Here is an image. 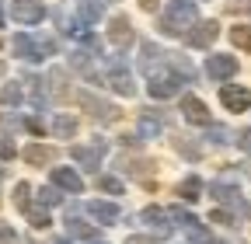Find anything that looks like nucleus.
Returning <instances> with one entry per match:
<instances>
[{
    "label": "nucleus",
    "mask_w": 251,
    "mask_h": 244,
    "mask_svg": "<svg viewBox=\"0 0 251 244\" xmlns=\"http://www.w3.org/2000/svg\"><path fill=\"white\" fill-rule=\"evenodd\" d=\"M196 18V4L192 0H171V7H168V18H164V32H185V21H192Z\"/></svg>",
    "instance_id": "obj_1"
},
{
    "label": "nucleus",
    "mask_w": 251,
    "mask_h": 244,
    "mask_svg": "<svg viewBox=\"0 0 251 244\" xmlns=\"http://www.w3.org/2000/svg\"><path fill=\"white\" fill-rule=\"evenodd\" d=\"M11 14H14V21H21V24H39V21L46 18V7L39 4V0H14Z\"/></svg>",
    "instance_id": "obj_2"
},
{
    "label": "nucleus",
    "mask_w": 251,
    "mask_h": 244,
    "mask_svg": "<svg viewBox=\"0 0 251 244\" xmlns=\"http://www.w3.org/2000/svg\"><path fill=\"white\" fill-rule=\"evenodd\" d=\"M14 52L25 56V59H42V52H52V46H46V42L39 46V42H31L28 35H18L14 39Z\"/></svg>",
    "instance_id": "obj_3"
},
{
    "label": "nucleus",
    "mask_w": 251,
    "mask_h": 244,
    "mask_svg": "<svg viewBox=\"0 0 251 244\" xmlns=\"http://www.w3.org/2000/svg\"><path fill=\"white\" fill-rule=\"evenodd\" d=\"M220 98H224V105H227L230 112H244L248 101H251L244 87H224V95H220Z\"/></svg>",
    "instance_id": "obj_4"
},
{
    "label": "nucleus",
    "mask_w": 251,
    "mask_h": 244,
    "mask_svg": "<svg viewBox=\"0 0 251 244\" xmlns=\"http://www.w3.org/2000/svg\"><path fill=\"white\" fill-rule=\"evenodd\" d=\"M52 181H56L59 189H67V192H80V189H84V181H80L70 168H56V171H52Z\"/></svg>",
    "instance_id": "obj_5"
},
{
    "label": "nucleus",
    "mask_w": 251,
    "mask_h": 244,
    "mask_svg": "<svg viewBox=\"0 0 251 244\" xmlns=\"http://www.w3.org/2000/svg\"><path fill=\"white\" fill-rule=\"evenodd\" d=\"M87 213H91L98 223H115V220H119V209H115L112 202H87Z\"/></svg>",
    "instance_id": "obj_6"
},
{
    "label": "nucleus",
    "mask_w": 251,
    "mask_h": 244,
    "mask_svg": "<svg viewBox=\"0 0 251 244\" xmlns=\"http://www.w3.org/2000/svg\"><path fill=\"white\" fill-rule=\"evenodd\" d=\"M56 154H52V146H42V143H31L28 150H25V161L28 164H35V168H42V164H49Z\"/></svg>",
    "instance_id": "obj_7"
},
{
    "label": "nucleus",
    "mask_w": 251,
    "mask_h": 244,
    "mask_svg": "<svg viewBox=\"0 0 251 244\" xmlns=\"http://www.w3.org/2000/svg\"><path fill=\"white\" fill-rule=\"evenodd\" d=\"M108 35H112L115 46H129V42H133V32H129V21H126V18H115V21H112Z\"/></svg>",
    "instance_id": "obj_8"
},
{
    "label": "nucleus",
    "mask_w": 251,
    "mask_h": 244,
    "mask_svg": "<svg viewBox=\"0 0 251 244\" xmlns=\"http://www.w3.org/2000/svg\"><path fill=\"white\" fill-rule=\"evenodd\" d=\"M181 108H185V115L192 119V122H202V126L209 122V112H206V105H202V101H196V98H185V101H181Z\"/></svg>",
    "instance_id": "obj_9"
},
{
    "label": "nucleus",
    "mask_w": 251,
    "mask_h": 244,
    "mask_svg": "<svg viewBox=\"0 0 251 244\" xmlns=\"http://www.w3.org/2000/svg\"><path fill=\"white\" fill-rule=\"evenodd\" d=\"M178 84H181L178 77H164V80H153V84H150V95H153V98H168V95H175V91H178Z\"/></svg>",
    "instance_id": "obj_10"
},
{
    "label": "nucleus",
    "mask_w": 251,
    "mask_h": 244,
    "mask_svg": "<svg viewBox=\"0 0 251 244\" xmlns=\"http://www.w3.org/2000/svg\"><path fill=\"white\" fill-rule=\"evenodd\" d=\"M202 32H196V35H188V42L192 46H209L213 39H216V24H199Z\"/></svg>",
    "instance_id": "obj_11"
},
{
    "label": "nucleus",
    "mask_w": 251,
    "mask_h": 244,
    "mask_svg": "<svg viewBox=\"0 0 251 244\" xmlns=\"http://www.w3.org/2000/svg\"><path fill=\"white\" fill-rule=\"evenodd\" d=\"M234 70H237L234 59H209V73H216V77H227V73H234Z\"/></svg>",
    "instance_id": "obj_12"
},
{
    "label": "nucleus",
    "mask_w": 251,
    "mask_h": 244,
    "mask_svg": "<svg viewBox=\"0 0 251 244\" xmlns=\"http://www.w3.org/2000/svg\"><path fill=\"white\" fill-rule=\"evenodd\" d=\"M112 87H119V95H126V98H129L133 95V80H129V73H112Z\"/></svg>",
    "instance_id": "obj_13"
},
{
    "label": "nucleus",
    "mask_w": 251,
    "mask_h": 244,
    "mask_svg": "<svg viewBox=\"0 0 251 244\" xmlns=\"http://www.w3.org/2000/svg\"><path fill=\"white\" fill-rule=\"evenodd\" d=\"M0 101H4V105H18V101H21V84H4Z\"/></svg>",
    "instance_id": "obj_14"
},
{
    "label": "nucleus",
    "mask_w": 251,
    "mask_h": 244,
    "mask_svg": "<svg viewBox=\"0 0 251 244\" xmlns=\"http://www.w3.org/2000/svg\"><path fill=\"white\" fill-rule=\"evenodd\" d=\"M74 129H77V119H70V115H59L56 119V133L59 136H74Z\"/></svg>",
    "instance_id": "obj_15"
},
{
    "label": "nucleus",
    "mask_w": 251,
    "mask_h": 244,
    "mask_svg": "<svg viewBox=\"0 0 251 244\" xmlns=\"http://www.w3.org/2000/svg\"><path fill=\"white\" fill-rule=\"evenodd\" d=\"M74 157H77V161H84V164H98L101 146H98V150H84V146H77V150H74Z\"/></svg>",
    "instance_id": "obj_16"
},
{
    "label": "nucleus",
    "mask_w": 251,
    "mask_h": 244,
    "mask_svg": "<svg viewBox=\"0 0 251 244\" xmlns=\"http://www.w3.org/2000/svg\"><path fill=\"white\" fill-rule=\"evenodd\" d=\"M230 39H234L241 49H251V28H234V32H230Z\"/></svg>",
    "instance_id": "obj_17"
},
{
    "label": "nucleus",
    "mask_w": 251,
    "mask_h": 244,
    "mask_svg": "<svg viewBox=\"0 0 251 244\" xmlns=\"http://www.w3.org/2000/svg\"><path fill=\"white\" fill-rule=\"evenodd\" d=\"M185 199H199V178H188V181H181V189H178Z\"/></svg>",
    "instance_id": "obj_18"
},
{
    "label": "nucleus",
    "mask_w": 251,
    "mask_h": 244,
    "mask_svg": "<svg viewBox=\"0 0 251 244\" xmlns=\"http://www.w3.org/2000/svg\"><path fill=\"white\" fill-rule=\"evenodd\" d=\"M80 18L91 24V21H98L101 18V11H98V4H80Z\"/></svg>",
    "instance_id": "obj_19"
},
{
    "label": "nucleus",
    "mask_w": 251,
    "mask_h": 244,
    "mask_svg": "<svg viewBox=\"0 0 251 244\" xmlns=\"http://www.w3.org/2000/svg\"><path fill=\"white\" fill-rule=\"evenodd\" d=\"M25 213H28V220H31V223H35V227H49V217H46V213H42V209H31V206H28Z\"/></svg>",
    "instance_id": "obj_20"
},
{
    "label": "nucleus",
    "mask_w": 251,
    "mask_h": 244,
    "mask_svg": "<svg viewBox=\"0 0 251 244\" xmlns=\"http://www.w3.org/2000/svg\"><path fill=\"white\" fill-rule=\"evenodd\" d=\"M14 154H18V146H14L7 136H0V157H4V161H11Z\"/></svg>",
    "instance_id": "obj_21"
},
{
    "label": "nucleus",
    "mask_w": 251,
    "mask_h": 244,
    "mask_svg": "<svg viewBox=\"0 0 251 244\" xmlns=\"http://www.w3.org/2000/svg\"><path fill=\"white\" fill-rule=\"evenodd\" d=\"M14 199H18V206H21V209H28V185H25V181L14 189Z\"/></svg>",
    "instance_id": "obj_22"
},
{
    "label": "nucleus",
    "mask_w": 251,
    "mask_h": 244,
    "mask_svg": "<svg viewBox=\"0 0 251 244\" xmlns=\"http://www.w3.org/2000/svg\"><path fill=\"white\" fill-rule=\"evenodd\" d=\"M101 189H105V192H115V195H119V192H122V181H119V178H101Z\"/></svg>",
    "instance_id": "obj_23"
},
{
    "label": "nucleus",
    "mask_w": 251,
    "mask_h": 244,
    "mask_svg": "<svg viewBox=\"0 0 251 244\" xmlns=\"http://www.w3.org/2000/svg\"><path fill=\"white\" fill-rule=\"evenodd\" d=\"M0 244H18V241H14V230H11V227H0Z\"/></svg>",
    "instance_id": "obj_24"
},
{
    "label": "nucleus",
    "mask_w": 251,
    "mask_h": 244,
    "mask_svg": "<svg viewBox=\"0 0 251 244\" xmlns=\"http://www.w3.org/2000/svg\"><path fill=\"white\" fill-rule=\"evenodd\" d=\"M39 195H42V202H46V206H52V202H56V199H59V195H56V192H52V189H42V192H39Z\"/></svg>",
    "instance_id": "obj_25"
},
{
    "label": "nucleus",
    "mask_w": 251,
    "mask_h": 244,
    "mask_svg": "<svg viewBox=\"0 0 251 244\" xmlns=\"http://www.w3.org/2000/svg\"><path fill=\"white\" fill-rule=\"evenodd\" d=\"M126 244H153V241H150V237H129Z\"/></svg>",
    "instance_id": "obj_26"
},
{
    "label": "nucleus",
    "mask_w": 251,
    "mask_h": 244,
    "mask_svg": "<svg viewBox=\"0 0 251 244\" xmlns=\"http://www.w3.org/2000/svg\"><path fill=\"white\" fill-rule=\"evenodd\" d=\"M143 4V11H157V0H140Z\"/></svg>",
    "instance_id": "obj_27"
},
{
    "label": "nucleus",
    "mask_w": 251,
    "mask_h": 244,
    "mask_svg": "<svg viewBox=\"0 0 251 244\" xmlns=\"http://www.w3.org/2000/svg\"><path fill=\"white\" fill-rule=\"evenodd\" d=\"M244 146H248V150H251V133H244Z\"/></svg>",
    "instance_id": "obj_28"
},
{
    "label": "nucleus",
    "mask_w": 251,
    "mask_h": 244,
    "mask_svg": "<svg viewBox=\"0 0 251 244\" xmlns=\"http://www.w3.org/2000/svg\"><path fill=\"white\" fill-rule=\"evenodd\" d=\"M0 24H4V4H0Z\"/></svg>",
    "instance_id": "obj_29"
}]
</instances>
